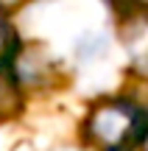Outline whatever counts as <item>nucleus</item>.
<instances>
[{
	"mask_svg": "<svg viewBox=\"0 0 148 151\" xmlns=\"http://www.w3.org/2000/svg\"><path fill=\"white\" fill-rule=\"evenodd\" d=\"M145 118L134 104L126 101H101L87 115V140L98 151H132L140 143Z\"/></svg>",
	"mask_w": 148,
	"mask_h": 151,
	"instance_id": "1",
	"label": "nucleus"
},
{
	"mask_svg": "<svg viewBox=\"0 0 148 151\" xmlns=\"http://www.w3.org/2000/svg\"><path fill=\"white\" fill-rule=\"evenodd\" d=\"M14 109H17V90H14L9 76L0 73V118L11 115Z\"/></svg>",
	"mask_w": 148,
	"mask_h": 151,
	"instance_id": "2",
	"label": "nucleus"
},
{
	"mask_svg": "<svg viewBox=\"0 0 148 151\" xmlns=\"http://www.w3.org/2000/svg\"><path fill=\"white\" fill-rule=\"evenodd\" d=\"M14 48H17V37H14V31H11V25L0 17V65L14 53Z\"/></svg>",
	"mask_w": 148,
	"mask_h": 151,
	"instance_id": "3",
	"label": "nucleus"
},
{
	"mask_svg": "<svg viewBox=\"0 0 148 151\" xmlns=\"http://www.w3.org/2000/svg\"><path fill=\"white\" fill-rule=\"evenodd\" d=\"M140 146H143V151H148V123H145L143 134H140Z\"/></svg>",
	"mask_w": 148,
	"mask_h": 151,
	"instance_id": "5",
	"label": "nucleus"
},
{
	"mask_svg": "<svg viewBox=\"0 0 148 151\" xmlns=\"http://www.w3.org/2000/svg\"><path fill=\"white\" fill-rule=\"evenodd\" d=\"M25 0H0V9H17V6H22Z\"/></svg>",
	"mask_w": 148,
	"mask_h": 151,
	"instance_id": "4",
	"label": "nucleus"
}]
</instances>
